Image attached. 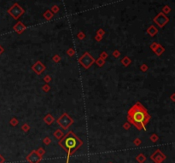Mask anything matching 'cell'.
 <instances>
[{"label": "cell", "instance_id": "16", "mask_svg": "<svg viewBox=\"0 0 175 163\" xmlns=\"http://www.w3.org/2000/svg\"><path fill=\"white\" fill-rule=\"evenodd\" d=\"M54 136L56 137V138L59 139V138H62V137H63V133H62V131H60V130L58 129V130H57V131L55 132Z\"/></svg>", "mask_w": 175, "mask_h": 163}, {"label": "cell", "instance_id": "4", "mask_svg": "<svg viewBox=\"0 0 175 163\" xmlns=\"http://www.w3.org/2000/svg\"><path fill=\"white\" fill-rule=\"evenodd\" d=\"M57 122L62 129L67 130L68 127L73 123V119L68 115V114L63 113L62 115L57 119Z\"/></svg>", "mask_w": 175, "mask_h": 163}, {"label": "cell", "instance_id": "9", "mask_svg": "<svg viewBox=\"0 0 175 163\" xmlns=\"http://www.w3.org/2000/svg\"><path fill=\"white\" fill-rule=\"evenodd\" d=\"M155 21H156V23L158 24L160 27H162L165 24L167 23V21H168V19H167V17L165 16L163 14H161H161L159 15V16H157L156 17V19H155Z\"/></svg>", "mask_w": 175, "mask_h": 163}, {"label": "cell", "instance_id": "11", "mask_svg": "<svg viewBox=\"0 0 175 163\" xmlns=\"http://www.w3.org/2000/svg\"><path fill=\"white\" fill-rule=\"evenodd\" d=\"M44 121H45L47 125H51V124L53 123V122L55 121V119H54V117H53L50 114H47L45 116Z\"/></svg>", "mask_w": 175, "mask_h": 163}, {"label": "cell", "instance_id": "23", "mask_svg": "<svg viewBox=\"0 0 175 163\" xmlns=\"http://www.w3.org/2000/svg\"><path fill=\"white\" fill-rule=\"evenodd\" d=\"M137 160H138L139 162H141V163H142V162H144V160H145V157H144L143 155H139L137 157Z\"/></svg>", "mask_w": 175, "mask_h": 163}, {"label": "cell", "instance_id": "21", "mask_svg": "<svg viewBox=\"0 0 175 163\" xmlns=\"http://www.w3.org/2000/svg\"><path fill=\"white\" fill-rule=\"evenodd\" d=\"M121 56V52L119 51L118 50H114L113 51V57H115V58H118L119 57Z\"/></svg>", "mask_w": 175, "mask_h": 163}, {"label": "cell", "instance_id": "35", "mask_svg": "<svg viewBox=\"0 0 175 163\" xmlns=\"http://www.w3.org/2000/svg\"><path fill=\"white\" fill-rule=\"evenodd\" d=\"M4 51V48H2L1 46H0V55H1V53Z\"/></svg>", "mask_w": 175, "mask_h": 163}, {"label": "cell", "instance_id": "7", "mask_svg": "<svg viewBox=\"0 0 175 163\" xmlns=\"http://www.w3.org/2000/svg\"><path fill=\"white\" fill-rule=\"evenodd\" d=\"M27 160H28L30 163H39L41 160L40 155L38 154L37 151H32L28 156L27 157Z\"/></svg>", "mask_w": 175, "mask_h": 163}, {"label": "cell", "instance_id": "13", "mask_svg": "<svg viewBox=\"0 0 175 163\" xmlns=\"http://www.w3.org/2000/svg\"><path fill=\"white\" fill-rule=\"evenodd\" d=\"M158 32V30H157L156 27H153V26H151L148 29V34L150 35V36H155V35H156V34Z\"/></svg>", "mask_w": 175, "mask_h": 163}, {"label": "cell", "instance_id": "2", "mask_svg": "<svg viewBox=\"0 0 175 163\" xmlns=\"http://www.w3.org/2000/svg\"><path fill=\"white\" fill-rule=\"evenodd\" d=\"M58 144L67 152L68 157H67V162L66 163H68L70 156L74 154L75 151L79 148L82 146L83 142L73 132H69L65 136H63L62 137V139L60 140Z\"/></svg>", "mask_w": 175, "mask_h": 163}, {"label": "cell", "instance_id": "12", "mask_svg": "<svg viewBox=\"0 0 175 163\" xmlns=\"http://www.w3.org/2000/svg\"><path fill=\"white\" fill-rule=\"evenodd\" d=\"M165 51V48L163 46H161V45H158V47L156 48V50H155V54H156V56H158V57H160L161 55H162Z\"/></svg>", "mask_w": 175, "mask_h": 163}, {"label": "cell", "instance_id": "15", "mask_svg": "<svg viewBox=\"0 0 175 163\" xmlns=\"http://www.w3.org/2000/svg\"><path fill=\"white\" fill-rule=\"evenodd\" d=\"M95 62L97 63V65L98 66V67H100V68H102L103 65L105 64V61L104 60H103L102 58H97V60H95Z\"/></svg>", "mask_w": 175, "mask_h": 163}, {"label": "cell", "instance_id": "1", "mask_svg": "<svg viewBox=\"0 0 175 163\" xmlns=\"http://www.w3.org/2000/svg\"><path fill=\"white\" fill-rule=\"evenodd\" d=\"M127 121L137 129L141 131L145 128L147 124L150 121V115L146 108L138 102L127 112Z\"/></svg>", "mask_w": 175, "mask_h": 163}, {"label": "cell", "instance_id": "19", "mask_svg": "<svg viewBox=\"0 0 175 163\" xmlns=\"http://www.w3.org/2000/svg\"><path fill=\"white\" fill-rule=\"evenodd\" d=\"M52 60H53V62L57 63V62H59L61 61V57H59V55H55L54 57H52Z\"/></svg>", "mask_w": 175, "mask_h": 163}, {"label": "cell", "instance_id": "5", "mask_svg": "<svg viewBox=\"0 0 175 163\" xmlns=\"http://www.w3.org/2000/svg\"><path fill=\"white\" fill-rule=\"evenodd\" d=\"M23 9L20 7L18 4H15L12 8L9 10V13L10 14V16H12L15 19H18L20 16L23 14Z\"/></svg>", "mask_w": 175, "mask_h": 163}, {"label": "cell", "instance_id": "29", "mask_svg": "<svg viewBox=\"0 0 175 163\" xmlns=\"http://www.w3.org/2000/svg\"><path fill=\"white\" fill-rule=\"evenodd\" d=\"M130 126H131V124L129 123V122H126V123H125V124H124L123 127H124V128H125V129H126V130H127V129H129V128H130Z\"/></svg>", "mask_w": 175, "mask_h": 163}, {"label": "cell", "instance_id": "32", "mask_svg": "<svg viewBox=\"0 0 175 163\" xmlns=\"http://www.w3.org/2000/svg\"><path fill=\"white\" fill-rule=\"evenodd\" d=\"M96 40H97V42H99L102 40V36H100L99 37V35H97V36H96Z\"/></svg>", "mask_w": 175, "mask_h": 163}, {"label": "cell", "instance_id": "6", "mask_svg": "<svg viewBox=\"0 0 175 163\" xmlns=\"http://www.w3.org/2000/svg\"><path fill=\"white\" fill-rule=\"evenodd\" d=\"M45 66L43 64V63L40 62V61H37L35 62L34 65L32 66V71H34L35 73H37L38 75H40L41 73L45 70Z\"/></svg>", "mask_w": 175, "mask_h": 163}, {"label": "cell", "instance_id": "14", "mask_svg": "<svg viewBox=\"0 0 175 163\" xmlns=\"http://www.w3.org/2000/svg\"><path fill=\"white\" fill-rule=\"evenodd\" d=\"M121 63L123 64V66L127 67V66H129L132 63V60L128 57H125L122 60H121Z\"/></svg>", "mask_w": 175, "mask_h": 163}, {"label": "cell", "instance_id": "27", "mask_svg": "<svg viewBox=\"0 0 175 163\" xmlns=\"http://www.w3.org/2000/svg\"><path fill=\"white\" fill-rule=\"evenodd\" d=\"M21 129H22V131H24V132H27V131H28V130L30 129V127H29V126H28V125H27V124H24L23 126H22Z\"/></svg>", "mask_w": 175, "mask_h": 163}, {"label": "cell", "instance_id": "10", "mask_svg": "<svg viewBox=\"0 0 175 163\" xmlns=\"http://www.w3.org/2000/svg\"><path fill=\"white\" fill-rule=\"evenodd\" d=\"M14 29H15V31H16V32H18L19 34H21L22 32L24 31L25 29H26V27L23 26L22 25V23H21V22H18L16 26L14 27Z\"/></svg>", "mask_w": 175, "mask_h": 163}, {"label": "cell", "instance_id": "20", "mask_svg": "<svg viewBox=\"0 0 175 163\" xmlns=\"http://www.w3.org/2000/svg\"><path fill=\"white\" fill-rule=\"evenodd\" d=\"M42 89L45 92H48V91H50V86L48 85V84H46V85H45L44 86H43Z\"/></svg>", "mask_w": 175, "mask_h": 163}, {"label": "cell", "instance_id": "18", "mask_svg": "<svg viewBox=\"0 0 175 163\" xmlns=\"http://www.w3.org/2000/svg\"><path fill=\"white\" fill-rule=\"evenodd\" d=\"M9 122H10L11 126H16V125L18 124V121H17V119L16 118V117H15V118H13V119H11Z\"/></svg>", "mask_w": 175, "mask_h": 163}, {"label": "cell", "instance_id": "3", "mask_svg": "<svg viewBox=\"0 0 175 163\" xmlns=\"http://www.w3.org/2000/svg\"><path fill=\"white\" fill-rule=\"evenodd\" d=\"M79 62L82 65L85 69H89L93 63L95 62V59L92 57L89 52H85L82 55V57L79 58Z\"/></svg>", "mask_w": 175, "mask_h": 163}, {"label": "cell", "instance_id": "31", "mask_svg": "<svg viewBox=\"0 0 175 163\" xmlns=\"http://www.w3.org/2000/svg\"><path fill=\"white\" fill-rule=\"evenodd\" d=\"M157 138H158V137H157V136L156 135H152V137H151V140L152 141H156V140H157Z\"/></svg>", "mask_w": 175, "mask_h": 163}, {"label": "cell", "instance_id": "22", "mask_svg": "<svg viewBox=\"0 0 175 163\" xmlns=\"http://www.w3.org/2000/svg\"><path fill=\"white\" fill-rule=\"evenodd\" d=\"M148 66H147L146 64H142L140 66V70L143 71V72H146V71H148Z\"/></svg>", "mask_w": 175, "mask_h": 163}, {"label": "cell", "instance_id": "17", "mask_svg": "<svg viewBox=\"0 0 175 163\" xmlns=\"http://www.w3.org/2000/svg\"><path fill=\"white\" fill-rule=\"evenodd\" d=\"M67 54L69 56V57H73V56L75 55V50L73 49V48H69L68 50H67Z\"/></svg>", "mask_w": 175, "mask_h": 163}, {"label": "cell", "instance_id": "30", "mask_svg": "<svg viewBox=\"0 0 175 163\" xmlns=\"http://www.w3.org/2000/svg\"><path fill=\"white\" fill-rule=\"evenodd\" d=\"M78 38L80 39H83L84 38H85V34H83V32H79V34H78Z\"/></svg>", "mask_w": 175, "mask_h": 163}, {"label": "cell", "instance_id": "33", "mask_svg": "<svg viewBox=\"0 0 175 163\" xmlns=\"http://www.w3.org/2000/svg\"><path fill=\"white\" fill-rule=\"evenodd\" d=\"M4 161V159L3 158V156H2L1 155H0V163H3Z\"/></svg>", "mask_w": 175, "mask_h": 163}, {"label": "cell", "instance_id": "25", "mask_svg": "<svg viewBox=\"0 0 175 163\" xmlns=\"http://www.w3.org/2000/svg\"><path fill=\"white\" fill-rule=\"evenodd\" d=\"M44 81L46 84H48L49 82H50V81H51V77H50V75H46L45 76V77L44 78Z\"/></svg>", "mask_w": 175, "mask_h": 163}, {"label": "cell", "instance_id": "8", "mask_svg": "<svg viewBox=\"0 0 175 163\" xmlns=\"http://www.w3.org/2000/svg\"><path fill=\"white\" fill-rule=\"evenodd\" d=\"M165 155L159 151V150H157V151L155 153V154L152 155L151 156V159L154 160V161H156V163H161L162 162L163 160H165Z\"/></svg>", "mask_w": 175, "mask_h": 163}, {"label": "cell", "instance_id": "24", "mask_svg": "<svg viewBox=\"0 0 175 163\" xmlns=\"http://www.w3.org/2000/svg\"><path fill=\"white\" fill-rule=\"evenodd\" d=\"M158 45H159V44H157V43H153V44H151L150 45V49L152 50V51H155V50L158 47Z\"/></svg>", "mask_w": 175, "mask_h": 163}, {"label": "cell", "instance_id": "34", "mask_svg": "<svg viewBox=\"0 0 175 163\" xmlns=\"http://www.w3.org/2000/svg\"><path fill=\"white\" fill-rule=\"evenodd\" d=\"M173 96H174V94H172V96H171V99H172V102H175V100H174V97H173Z\"/></svg>", "mask_w": 175, "mask_h": 163}, {"label": "cell", "instance_id": "26", "mask_svg": "<svg viewBox=\"0 0 175 163\" xmlns=\"http://www.w3.org/2000/svg\"><path fill=\"white\" fill-rule=\"evenodd\" d=\"M107 57H108V54H107V52H105V51H103L102 54L100 55V58H102V59L104 60V61Z\"/></svg>", "mask_w": 175, "mask_h": 163}, {"label": "cell", "instance_id": "28", "mask_svg": "<svg viewBox=\"0 0 175 163\" xmlns=\"http://www.w3.org/2000/svg\"><path fill=\"white\" fill-rule=\"evenodd\" d=\"M53 16L52 14H50L49 11L47 12L46 14H45V17H46V19H48V20H50V18H51V16Z\"/></svg>", "mask_w": 175, "mask_h": 163}]
</instances>
